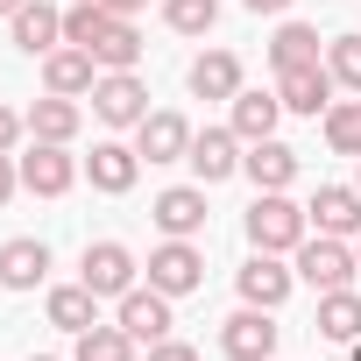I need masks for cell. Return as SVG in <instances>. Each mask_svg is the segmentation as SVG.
Returning a JSON list of instances; mask_svg holds the SVG:
<instances>
[{
	"instance_id": "1",
	"label": "cell",
	"mask_w": 361,
	"mask_h": 361,
	"mask_svg": "<svg viewBox=\"0 0 361 361\" xmlns=\"http://www.w3.org/2000/svg\"><path fill=\"white\" fill-rule=\"evenodd\" d=\"M305 234H312V213L290 206V192H255V206H248V241H255L262 255H298Z\"/></svg>"
},
{
	"instance_id": "2",
	"label": "cell",
	"mask_w": 361,
	"mask_h": 361,
	"mask_svg": "<svg viewBox=\"0 0 361 361\" xmlns=\"http://www.w3.org/2000/svg\"><path fill=\"white\" fill-rule=\"evenodd\" d=\"M15 170H22V192H36V199H64V192L78 185V156H71V142H36Z\"/></svg>"
},
{
	"instance_id": "3",
	"label": "cell",
	"mask_w": 361,
	"mask_h": 361,
	"mask_svg": "<svg viewBox=\"0 0 361 361\" xmlns=\"http://www.w3.org/2000/svg\"><path fill=\"white\" fill-rule=\"evenodd\" d=\"M92 114H99L106 128H142V121H149V85H142L135 71H99Z\"/></svg>"
},
{
	"instance_id": "4",
	"label": "cell",
	"mask_w": 361,
	"mask_h": 361,
	"mask_svg": "<svg viewBox=\"0 0 361 361\" xmlns=\"http://www.w3.org/2000/svg\"><path fill=\"white\" fill-rule=\"evenodd\" d=\"M354 269H361V262H354L347 241H333V234H319V241L305 234V241H298V276H305L312 290H347Z\"/></svg>"
},
{
	"instance_id": "5",
	"label": "cell",
	"mask_w": 361,
	"mask_h": 361,
	"mask_svg": "<svg viewBox=\"0 0 361 361\" xmlns=\"http://www.w3.org/2000/svg\"><path fill=\"white\" fill-rule=\"evenodd\" d=\"M135 269H142V262H135L121 241H92L85 262H78V283H85L92 298H128V290H135Z\"/></svg>"
},
{
	"instance_id": "6",
	"label": "cell",
	"mask_w": 361,
	"mask_h": 361,
	"mask_svg": "<svg viewBox=\"0 0 361 361\" xmlns=\"http://www.w3.org/2000/svg\"><path fill=\"white\" fill-rule=\"evenodd\" d=\"M149 283H156L163 298L199 290V283H206V248H199V241H163V248L149 255Z\"/></svg>"
},
{
	"instance_id": "7",
	"label": "cell",
	"mask_w": 361,
	"mask_h": 361,
	"mask_svg": "<svg viewBox=\"0 0 361 361\" xmlns=\"http://www.w3.org/2000/svg\"><path fill=\"white\" fill-rule=\"evenodd\" d=\"M220 354L227 361H269L276 354V319L262 305H241L227 326H220Z\"/></svg>"
},
{
	"instance_id": "8",
	"label": "cell",
	"mask_w": 361,
	"mask_h": 361,
	"mask_svg": "<svg viewBox=\"0 0 361 361\" xmlns=\"http://www.w3.org/2000/svg\"><path fill=\"white\" fill-rule=\"evenodd\" d=\"M149 220L163 227V241H192V234H206V185H170V192H156Z\"/></svg>"
},
{
	"instance_id": "9",
	"label": "cell",
	"mask_w": 361,
	"mask_h": 361,
	"mask_svg": "<svg viewBox=\"0 0 361 361\" xmlns=\"http://www.w3.org/2000/svg\"><path fill=\"white\" fill-rule=\"evenodd\" d=\"M114 326H121L135 347H156V340H170V298H163L156 283H149V290L135 283V290L121 298V319H114Z\"/></svg>"
},
{
	"instance_id": "10",
	"label": "cell",
	"mask_w": 361,
	"mask_h": 361,
	"mask_svg": "<svg viewBox=\"0 0 361 361\" xmlns=\"http://www.w3.org/2000/svg\"><path fill=\"white\" fill-rule=\"evenodd\" d=\"M92 85H99V57H92V50H78V43H57V50L43 57V92L85 99Z\"/></svg>"
},
{
	"instance_id": "11",
	"label": "cell",
	"mask_w": 361,
	"mask_h": 361,
	"mask_svg": "<svg viewBox=\"0 0 361 361\" xmlns=\"http://www.w3.org/2000/svg\"><path fill=\"white\" fill-rule=\"evenodd\" d=\"M276 99H283V114H305V121H319V114L333 106V71H326V64L276 71Z\"/></svg>"
},
{
	"instance_id": "12",
	"label": "cell",
	"mask_w": 361,
	"mask_h": 361,
	"mask_svg": "<svg viewBox=\"0 0 361 361\" xmlns=\"http://www.w3.org/2000/svg\"><path fill=\"white\" fill-rule=\"evenodd\" d=\"M192 177L199 185H227V177L241 170V135L234 128H206V135H192Z\"/></svg>"
},
{
	"instance_id": "13",
	"label": "cell",
	"mask_w": 361,
	"mask_h": 361,
	"mask_svg": "<svg viewBox=\"0 0 361 361\" xmlns=\"http://www.w3.org/2000/svg\"><path fill=\"white\" fill-rule=\"evenodd\" d=\"M234 283H241V305H262V312H276V305L290 298L298 269H283L276 255H262V248H255V255L241 262V276H234Z\"/></svg>"
},
{
	"instance_id": "14",
	"label": "cell",
	"mask_w": 361,
	"mask_h": 361,
	"mask_svg": "<svg viewBox=\"0 0 361 361\" xmlns=\"http://www.w3.org/2000/svg\"><path fill=\"white\" fill-rule=\"evenodd\" d=\"M135 149H142L149 163H185V156H192V121L163 106V114H149V121L135 128Z\"/></svg>"
},
{
	"instance_id": "15",
	"label": "cell",
	"mask_w": 361,
	"mask_h": 361,
	"mask_svg": "<svg viewBox=\"0 0 361 361\" xmlns=\"http://www.w3.org/2000/svg\"><path fill=\"white\" fill-rule=\"evenodd\" d=\"M305 213H312L319 234H333V241H354V234H361V192H354V185H319V199H312Z\"/></svg>"
},
{
	"instance_id": "16",
	"label": "cell",
	"mask_w": 361,
	"mask_h": 361,
	"mask_svg": "<svg viewBox=\"0 0 361 361\" xmlns=\"http://www.w3.org/2000/svg\"><path fill=\"white\" fill-rule=\"evenodd\" d=\"M50 276V248L15 234V241H0V290H36Z\"/></svg>"
},
{
	"instance_id": "17",
	"label": "cell",
	"mask_w": 361,
	"mask_h": 361,
	"mask_svg": "<svg viewBox=\"0 0 361 361\" xmlns=\"http://www.w3.org/2000/svg\"><path fill=\"white\" fill-rule=\"evenodd\" d=\"M85 177H92V192H135L142 149H128V142H99V149L85 156Z\"/></svg>"
},
{
	"instance_id": "18",
	"label": "cell",
	"mask_w": 361,
	"mask_h": 361,
	"mask_svg": "<svg viewBox=\"0 0 361 361\" xmlns=\"http://www.w3.org/2000/svg\"><path fill=\"white\" fill-rule=\"evenodd\" d=\"M241 170L255 177V192H290V177H298V149L290 142H248V156H241Z\"/></svg>"
},
{
	"instance_id": "19",
	"label": "cell",
	"mask_w": 361,
	"mask_h": 361,
	"mask_svg": "<svg viewBox=\"0 0 361 361\" xmlns=\"http://www.w3.org/2000/svg\"><path fill=\"white\" fill-rule=\"evenodd\" d=\"M8 29H15V50H29V57H50L64 43V15L50 8V0H29L22 15H8Z\"/></svg>"
},
{
	"instance_id": "20",
	"label": "cell",
	"mask_w": 361,
	"mask_h": 361,
	"mask_svg": "<svg viewBox=\"0 0 361 361\" xmlns=\"http://www.w3.org/2000/svg\"><path fill=\"white\" fill-rule=\"evenodd\" d=\"M185 85H192L199 99H234V92H241V57H234V50H206V57H192Z\"/></svg>"
},
{
	"instance_id": "21",
	"label": "cell",
	"mask_w": 361,
	"mask_h": 361,
	"mask_svg": "<svg viewBox=\"0 0 361 361\" xmlns=\"http://www.w3.org/2000/svg\"><path fill=\"white\" fill-rule=\"evenodd\" d=\"M319 340H340V347H354L361 340V290L347 283V290H319Z\"/></svg>"
},
{
	"instance_id": "22",
	"label": "cell",
	"mask_w": 361,
	"mask_h": 361,
	"mask_svg": "<svg viewBox=\"0 0 361 361\" xmlns=\"http://www.w3.org/2000/svg\"><path fill=\"white\" fill-rule=\"evenodd\" d=\"M276 121H283V99H276V92H234V121H227V128H234L241 142H269Z\"/></svg>"
},
{
	"instance_id": "23",
	"label": "cell",
	"mask_w": 361,
	"mask_h": 361,
	"mask_svg": "<svg viewBox=\"0 0 361 361\" xmlns=\"http://www.w3.org/2000/svg\"><path fill=\"white\" fill-rule=\"evenodd\" d=\"M78 121H85V106L64 99V92H43V99L29 106V135H36V142H71Z\"/></svg>"
},
{
	"instance_id": "24",
	"label": "cell",
	"mask_w": 361,
	"mask_h": 361,
	"mask_svg": "<svg viewBox=\"0 0 361 361\" xmlns=\"http://www.w3.org/2000/svg\"><path fill=\"white\" fill-rule=\"evenodd\" d=\"M269 64H276V71H298V64H326V57H319V29H305V22H283V29L269 36Z\"/></svg>"
},
{
	"instance_id": "25",
	"label": "cell",
	"mask_w": 361,
	"mask_h": 361,
	"mask_svg": "<svg viewBox=\"0 0 361 361\" xmlns=\"http://www.w3.org/2000/svg\"><path fill=\"white\" fill-rule=\"evenodd\" d=\"M50 326H64V333L99 326V298H92L85 283H57V290H50Z\"/></svg>"
},
{
	"instance_id": "26",
	"label": "cell",
	"mask_w": 361,
	"mask_h": 361,
	"mask_svg": "<svg viewBox=\"0 0 361 361\" xmlns=\"http://www.w3.org/2000/svg\"><path fill=\"white\" fill-rule=\"evenodd\" d=\"M92 57H99V71H135V64H142V36H135V22L114 15V29L92 43Z\"/></svg>"
},
{
	"instance_id": "27",
	"label": "cell",
	"mask_w": 361,
	"mask_h": 361,
	"mask_svg": "<svg viewBox=\"0 0 361 361\" xmlns=\"http://www.w3.org/2000/svg\"><path fill=\"white\" fill-rule=\"evenodd\" d=\"M106 29H114V15H106V0H71V8H64V43L92 50V43H99Z\"/></svg>"
},
{
	"instance_id": "28",
	"label": "cell",
	"mask_w": 361,
	"mask_h": 361,
	"mask_svg": "<svg viewBox=\"0 0 361 361\" xmlns=\"http://www.w3.org/2000/svg\"><path fill=\"white\" fill-rule=\"evenodd\" d=\"M319 121H326V142H333V156H361V99H333Z\"/></svg>"
},
{
	"instance_id": "29",
	"label": "cell",
	"mask_w": 361,
	"mask_h": 361,
	"mask_svg": "<svg viewBox=\"0 0 361 361\" xmlns=\"http://www.w3.org/2000/svg\"><path fill=\"white\" fill-rule=\"evenodd\" d=\"M71 361H135V340L121 326H85L78 347H71Z\"/></svg>"
},
{
	"instance_id": "30",
	"label": "cell",
	"mask_w": 361,
	"mask_h": 361,
	"mask_svg": "<svg viewBox=\"0 0 361 361\" xmlns=\"http://www.w3.org/2000/svg\"><path fill=\"white\" fill-rule=\"evenodd\" d=\"M163 22H170L177 36H206V29L220 22V0H163Z\"/></svg>"
},
{
	"instance_id": "31",
	"label": "cell",
	"mask_w": 361,
	"mask_h": 361,
	"mask_svg": "<svg viewBox=\"0 0 361 361\" xmlns=\"http://www.w3.org/2000/svg\"><path fill=\"white\" fill-rule=\"evenodd\" d=\"M326 71H333V85L361 92V36H333L326 43Z\"/></svg>"
},
{
	"instance_id": "32",
	"label": "cell",
	"mask_w": 361,
	"mask_h": 361,
	"mask_svg": "<svg viewBox=\"0 0 361 361\" xmlns=\"http://www.w3.org/2000/svg\"><path fill=\"white\" fill-rule=\"evenodd\" d=\"M29 135V114H15V106H0V156H15V142Z\"/></svg>"
},
{
	"instance_id": "33",
	"label": "cell",
	"mask_w": 361,
	"mask_h": 361,
	"mask_svg": "<svg viewBox=\"0 0 361 361\" xmlns=\"http://www.w3.org/2000/svg\"><path fill=\"white\" fill-rule=\"evenodd\" d=\"M149 361H199V347H185V340H156Z\"/></svg>"
},
{
	"instance_id": "34",
	"label": "cell",
	"mask_w": 361,
	"mask_h": 361,
	"mask_svg": "<svg viewBox=\"0 0 361 361\" xmlns=\"http://www.w3.org/2000/svg\"><path fill=\"white\" fill-rule=\"evenodd\" d=\"M15 185H22V170H15V156H0V206L15 199Z\"/></svg>"
},
{
	"instance_id": "35",
	"label": "cell",
	"mask_w": 361,
	"mask_h": 361,
	"mask_svg": "<svg viewBox=\"0 0 361 361\" xmlns=\"http://www.w3.org/2000/svg\"><path fill=\"white\" fill-rule=\"evenodd\" d=\"M106 15H121V22H135V15H142V0H106Z\"/></svg>"
},
{
	"instance_id": "36",
	"label": "cell",
	"mask_w": 361,
	"mask_h": 361,
	"mask_svg": "<svg viewBox=\"0 0 361 361\" xmlns=\"http://www.w3.org/2000/svg\"><path fill=\"white\" fill-rule=\"evenodd\" d=\"M241 8H255V15H283L290 0H241Z\"/></svg>"
},
{
	"instance_id": "37",
	"label": "cell",
	"mask_w": 361,
	"mask_h": 361,
	"mask_svg": "<svg viewBox=\"0 0 361 361\" xmlns=\"http://www.w3.org/2000/svg\"><path fill=\"white\" fill-rule=\"evenodd\" d=\"M22 8H29V0H0V15H22Z\"/></svg>"
},
{
	"instance_id": "38",
	"label": "cell",
	"mask_w": 361,
	"mask_h": 361,
	"mask_svg": "<svg viewBox=\"0 0 361 361\" xmlns=\"http://www.w3.org/2000/svg\"><path fill=\"white\" fill-rule=\"evenodd\" d=\"M347 361H361V340H354V347H347Z\"/></svg>"
},
{
	"instance_id": "39",
	"label": "cell",
	"mask_w": 361,
	"mask_h": 361,
	"mask_svg": "<svg viewBox=\"0 0 361 361\" xmlns=\"http://www.w3.org/2000/svg\"><path fill=\"white\" fill-rule=\"evenodd\" d=\"M354 262H361V234H354Z\"/></svg>"
},
{
	"instance_id": "40",
	"label": "cell",
	"mask_w": 361,
	"mask_h": 361,
	"mask_svg": "<svg viewBox=\"0 0 361 361\" xmlns=\"http://www.w3.org/2000/svg\"><path fill=\"white\" fill-rule=\"evenodd\" d=\"M29 361H57V354H29Z\"/></svg>"
},
{
	"instance_id": "41",
	"label": "cell",
	"mask_w": 361,
	"mask_h": 361,
	"mask_svg": "<svg viewBox=\"0 0 361 361\" xmlns=\"http://www.w3.org/2000/svg\"><path fill=\"white\" fill-rule=\"evenodd\" d=\"M354 192H361V170H354Z\"/></svg>"
}]
</instances>
